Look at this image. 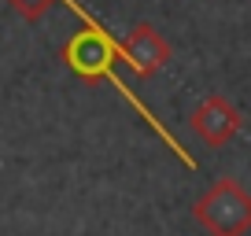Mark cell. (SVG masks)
<instances>
[{
  "mask_svg": "<svg viewBox=\"0 0 251 236\" xmlns=\"http://www.w3.org/2000/svg\"><path fill=\"white\" fill-rule=\"evenodd\" d=\"M118 45H122V63L133 71V78H151V74H159L174 55L170 41L155 30V23H144V19L129 26V33H126Z\"/></svg>",
  "mask_w": 251,
  "mask_h": 236,
  "instance_id": "4",
  "label": "cell"
},
{
  "mask_svg": "<svg viewBox=\"0 0 251 236\" xmlns=\"http://www.w3.org/2000/svg\"><path fill=\"white\" fill-rule=\"evenodd\" d=\"M192 221L207 236H248L251 233V192L236 177H218L192 203Z\"/></svg>",
  "mask_w": 251,
  "mask_h": 236,
  "instance_id": "1",
  "label": "cell"
},
{
  "mask_svg": "<svg viewBox=\"0 0 251 236\" xmlns=\"http://www.w3.org/2000/svg\"><path fill=\"white\" fill-rule=\"evenodd\" d=\"M244 126V115L226 93H207L188 115V129L207 144V148H226Z\"/></svg>",
  "mask_w": 251,
  "mask_h": 236,
  "instance_id": "3",
  "label": "cell"
},
{
  "mask_svg": "<svg viewBox=\"0 0 251 236\" xmlns=\"http://www.w3.org/2000/svg\"><path fill=\"white\" fill-rule=\"evenodd\" d=\"M8 4H11V8H15L23 19H26V23H37V19H45L48 11L59 4V0H8Z\"/></svg>",
  "mask_w": 251,
  "mask_h": 236,
  "instance_id": "5",
  "label": "cell"
},
{
  "mask_svg": "<svg viewBox=\"0 0 251 236\" xmlns=\"http://www.w3.org/2000/svg\"><path fill=\"white\" fill-rule=\"evenodd\" d=\"M59 59L67 63V71L78 74L81 81H111V85L122 89V81H118V74H115V67L122 63V45H118L103 26L85 23V30H78L63 45ZM122 93L129 96V89H122Z\"/></svg>",
  "mask_w": 251,
  "mask_h": 236,
  "instance_id": "2",
  "label": "cell"
}]
</instances>
